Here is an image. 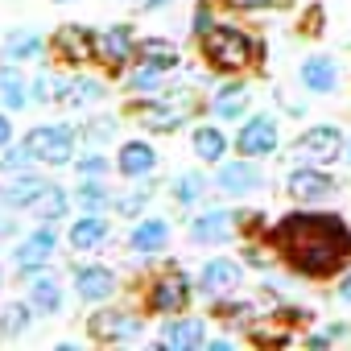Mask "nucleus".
<instances>
[{"mask_svg": "<svg viewBox=\"0 0 351 351\" xmlns=\"http://www.w3.org/2000/svg\"><path fill=\"white\" fill-rule=\"evenodd\" d=\"M277 248L289 256V265L306 277H326L335 273L347 252H351V232L339 215H318V211H298L285 215L273 232Z\"/></svg>", "mask_w": 351, "mask_h": 351, "instance_id": "f257e3e1", "label": "nucleus"}, {"mask_svg": "<svg viewBox=\"0 0 351 351\" xmlns=\"http://www.w3.org/2000/svg\"><path fill=\"white\" fill-rule=\"evenodd\" d=\"M199 50H203V58H207L215 71H244V66L252 62V54H256V46H252V38H248L244 29L219 25V21L199 38Z\"/></svg>", "mask_w": 351, "mask_h": 351, "instance_id": "f03ea898", "label": "nucleus"}, {"mask_svg": "<svg viewBox=\"0 0 351 351\" xmlns=\"http://www.w3.org/2000/svg\"><path fill=\"white\" fill-rule=\"evenodd\" d=\"M75 128L71 124H34L21 141H25V149L34 153V161L38 165H50V169H62V165H75Z\"/></svg>", "mask_w": 351, "mask_h": 351, "instance_id": "7ed1b4c3", "label": "nucleus"}, {"mask_svg": "<svg viewBox=\"0 0 351 351\" xmlns=\"http://www.w3.org/2000/svg\"><path fill=\"white\" fill-rule=\"evenodd\" d=\"M191 112H195V99L182 95V91H173V95H149L145 104L132 108L136 124L149 128V132H173L178 124H186Z\"/></svg>", "mask_w": 351, "mask_h": 351, "instance_id": "20e7f679", "label": "nucleus"}, {"mask_svg": "<svg viewBox=\"0 0 351 351\" xmlns=\"http://www.w3.org/2000/svg\"><path fill=\"white\" fill-rule=\"evenodd\" d=\"M54 256H58V232H54V223H42V219H38V228L17 240V248H13V269H17V277H25V273H34V269L54 265Z\"/></svg>", "mask_w": 351, "mask_h": 351, "instance_id": "39448f33", "label": "nucleus"}, {"mask_svg": "<svg viewBox=\"0 0 351 351\" xmlns=\"http://www.w3.org/2000/svg\"><path fill=\"white\" fill-rule=\"evenodd\" d=\"M50 46H54V54H58V62H62V66H87V62H95L99 34H95L91 25L66 21V25H58V29H54Z\"/></svg>", "mask_w": 351, "mask_h": 351, "instance_id": "423d86ee", "label": "nucleus"}, {"mask_svg": "<svg viewBox=\"0 0 351 351\" xmlns=\"http://www.w3.org/2000/svg\"><path fill=\"white\" fill-rule=\"evenodd\" d=\"M141 330H145V322L132 310H120V306H99L87 318V335L95 343H132V339H141Z\"/></svg>", "mask_w": 351, "mask_h": 351, "instance_id": "0eeeda50", "label": "nucleus"}, {"mask_svg": "<svg viewBox=\"0 0 351 351\" xmlns=\"http://www.w3.org/2000/svg\"><path fill=\"white\" fill-rule=\"evenodd\" d=\"M191 298H195V285L182 269H165L149 285V310L153 314H182L191 306Z\"/></svg>", "mask_w": 351, "mask_h": 351, "instance_id": "6e6552de", "label": "nucleus"}, {"mask_svg": "<svg viewBox=\"0 0 351 351\" xmlns=\"http://www.w3.org/2000/svg\"><path fill=\"white\" fill-rule=\"evenodd\" d=\"M215 186H219V195H228V199H248L252 191L265 186V173H261L256 157H244V153H240L236 161H219Z\"/></svg>", "mask_w": 351, "mask_h": 351, "instance_id": "1a4fd4ad", "label": "nucleus"}, {"mask_svg": "<svg viewBox=\"0 0 351 351\" xmlns=\"http://www.w3.org/2000/svg\"><path fill=\"white\" fill-rule=\"evenodd\" d=\"M343 149H347V145H343V132H339L335 124H314V128H306V132L298 136V145H293V153H298L302 165H330Z\"/></svg>", "mask_w": 351, "mask_h": 351, "instance_id": "9d476101", "label": "nucleus"}, {"mask_svg": "<svg viewBox=\"0 0 351 351\" xmlns=\"http://www.w3.org/2000/svg\"><path fill=\"white\" fill-rule=\"evenodd\" d=\"M71 285H75V298L83 306H104L120 289V281H116V273L108 265H75L71 269Z\"/></svg>", "mask_w": 351, "mask_h": 351, "instance_id": "9b49d317", "label": "nucleus"}, {"mask_svg": "<svg viewBox=\"0 0 351 351\" xmlns=\"http://www.w3.org/2000/svg\"><path fill=\"white\" fill-rule=\"evenodd\" d=\"M21 281H25V298L34 302V310H38V314H46V318L62 314V306H66V293H62V281H58L54 265H46V269H34V273H25Z\"/></svg>", "mask_w": 351, "mask_h": 351, "instance_id": "f8f14e48", "label": "nucleus"}, {"mask_svg": "<svg viewBox=\"0 0 351 351\" xmlns=\"http://www.w3.org/2000/svg\"><path fill=\"white\" fill-rule=\"evenodd\" d=\"M95 62H104L108 71H124L128 62H136V34L128 21H116L99 34V50H95Z\"/></svg>", "mask_w": 351, "mask_h": 351, "instance_id": "ddd939ff", "label": "nucleus"}, {"mask_svg": "<svg viewBox=\"0 0 351 351\" xmlns=\"http://www.w3.org/2000/svg\"><path fill=\"white\" fill-rule=\"evenodd\" d=\"M244 281V269L232 261V256H211L199 273V293H207L211 302H228Z\"/></svg>", "mask_w": 351, "mask_h": 351, "instance_id": "4468645a", "label": "nucleus"}, {"mask_svg": "<svg viewBox=\"0 0 351 351\" xmlns=\"http://www.w3.org/2000/svg\"><path fill=\"white\" fill-rule=\"evenodd\" d=\"M277 145H281V128L273 116H248L236 132V149L244 157H269Z\"/></svg>", "mask_w": 351, "mask_h": 351, "instance_id": "2eb2a0df", "label": "nucleus"}, {"mask_svg": "<svg viewBox=\"0 0 351 351\" xmlns=\"http://www.w3.org/2000/svg\"><path fill=\"white\" fill-rule=\"evenodd\" d=\"M46 191H50V178H46V173H38V169L13 173L9 186H0V207H9V211H29Z\"/></svg>", "mask_w": 351, "mask_h": 351, "instance_id": "dca6fc26", "label": "nucleus"}, {"mask_svg": "<svg viewBox=\"0 0 351 351\" xmlns=\"http://www.w3.org/2000/svg\"><path fill=\"white\" fill-rule=\"evenodd\" d=\"M157 347H169V351H195V347H207V322L203 318H173V322H161V335H157Z\"/></svg>", "mask_w": 351, "mask_h": 351, "instance_id": "f3484780", "label": "nucleus"}, {"mask_svg": "<svg viewBox=\"0 0 351 351\" xmlns=\"http://www.w3.org/2000/svg\"><path fill=\"white\" fill-rule=\"evenodd\" d=\"M285 191H289L298 203H326V199L335 195V182L326 178V173H322L318 165H298V169L289 173Z\"/></svg>", "mask_w": 351, "mask_h": 351, "instance_id": "a211bd4d", "label": "nucleus"}, {"mask_svg": "<svg viewBox=\"0 0 351 351\" xmlns=\"http://www.w3.org/2000/svg\"><path fill=\"white\" fill-rule=\"evenodd\" d=\"M232 236H236V215L223 211V207H211V211L191 219V240L195 244H228Z\"/></svg>", "mask_w": 351, "mask_h": 351, "instance_id": "6ab92c4d", "label": "nucleus"}, {"mask_svg": "<svg viewBox=\"0 0 351 351\" xmlns=\"http://www.w3.org/2000/svg\"><path fill=\"white\" fill-rule=\"evenodd\" d=\"M108 232H112V223L104 219V211H83V215L71 223L66 244H71L75 252H95V248H104Z\"/></svg>", "mask_w": 351, "mask_h": 351, "instance_id": "aec40b11", "label": "nucleus"}, {"mask_svg": "<svg viewBox=\"0 0 351 351\" xmlns=\"http://www.w3.org/2000/svg\"><path fill=\"white\" fill-rule=\"evenodd\" d=\"M165 244H169V223L161 215H141L128 232V248L141 252V256H157Z\"/></svg>", "mask_w": 351, "mask_h": 351, "instance_id": "412c9836", "label": "nucleus"}, {"mask_svg": "<svg viewBox=\"0 0 351 351\" xmlns=\"http://www.w3.org/2000/svg\"><path fill=\"white\" fill-rule=\"evenodd\" d=\"M116 169H120V178H149L157 169V149L149 141H124L116 153Z\"/></svg>", "mask_w": 351, "mask_h": 351, "instance_id": "4be33fe9", "label": "nucleus"}, {"mask_svg": "<svg viewBox=\"0 0 351 351\" xmlns=\"http://www.w3.org/2000/svg\"><path fill=\"white\" fill-rule=\"evenodd\" d=\"M42 54H46V38L34 34V29H9L5 42H0V58H5V62H17V66L38 62Z\"/></svg>", "mask_w": 351, "mask_h": 351, "instance_id": "5701e85b", "label": "nucleus"}, {"mask_svg": "<svg viewBox=\"0 0 351 351\" xmlns=\"http://www.w3.org/2000/svg\"><path fill=\"white\" fill-rule=\"evenodd\" d=\"M0 104H5L9 112H25L34 104V83L21 75L17 62H5L0 66Z\"/></svg>", "mask_w": 351, "mask_h": 351, "instance_id": "b1692460", "label": "nucleus"}, {"mask_svg": "<svg viewBox=\"0 0 351 351\" xmlns=\"http://www.w3.org/2000/svg\"><path fill=\"white\" fill-rule=\"evenodd\" d=\"M34 318H38V310H34L29 298L5 302V306H0V339H21V335L34 326Z\"/></svg>", "mask_w": 351, "mask_h": 351, "instance_id": "393cba45", "label": "nucleus"}, {"mask_svg": "<svg viewBox=\"0 0 351 351\" xmlns=\"http://www.w3.org/2000/svg\"><path fill=\"white\" fill-rule=\"evenodd\" d=\"M136 62H145V66H157V71H178L182 66V54H178V46L173 42H165V38H145V42H136Z\"/></svg>", "mask_w": 351, "mask_h": 351, "instance_id": "a878e982", "label": "nucleus"}, {"mask_svg": "<svg viewBox=\"0 0 351 351\" xmlns=\"http://www.w3.org/2000/svg\"><path fill=\"white\" fill-rule=\"evenodd\" d=\"M71 207H75V195H71L66 186H54V182H50V191L29 207V215L42 219V223H62V219L71 215Z\"/></svg>", "mask_w": 351, "mask_h": 351, "instance_id": "bb28decb", "label": "nucleus"}, {"mask_svg": "<svg viewBox=\"0 0 351 351\" xmlns=\"http://www.w3.org/2000/svg\"><path fill=\"white\" fill-rule=\"evenodd\" d=\"M298 75H302V87H306V91L326 95V91H335V83H339V62H335V58H306Z\"/></svg>", "mask_w": 351, "mask_h": 351, "instance_id": "cd10ccee", "label": "nucleus"}, {"mask_svg": "<svg viewBox=\"0 0 351 351\" xmlns=\"http://www.w3.org/2000/svg\"><path fill=\"white\" fill-rule=\"evenodd\" d=\"M248 104H252V95H248L244 83H228V87H219V91L211 95V112H215L219 120H240V116L248 112Z\"/></svg>", "mask_w": 351, "mask_h": 351, "instance_id": "c85d7f7f", "label": "nucleus"}, {"mask_svg": "<svg viewBox=\"0 0 351 351\" xmlns=\"http://www.w3.org/2000/svg\"><path fill=\"white\" fill-rule=\"evenodd\" d=\"M191 145H195V157L207 161V165H219V161L228 157V136H223L215 124H199L195 136H191Z\"/></svg>", "mask_w": 351, "mask_h": 351, "instance_id": "c756f323", "label": "nucleus"}, {"mask_svg": "<svg viewBox=\"0 0 351 351\" xmlns=\"http://www.w3.org/2000/svg\"><path fill=\"white\" fill-rule=\"evenodd\" d=\"M169 195H173V203H178V207H195V203L207 195V178H203V169H182L178 178H173Z\"/></svg>", "mask_w": 351, "mask_h": 351, "instance_id": "7c9ffc66", "label": "nucleus"}, {"mask_svg": "<svg viewBox=\"0 0 351 351\" xmlns=\"http://www.w3.org/2000/svg\"><path fill=\"white\" fill-rule=\"evenodd\" d=\"M75 195V207L79 211H108L116 199L108 195V186H104V178H79V186L71 191Z\"/></svg>", "mask_w": 351, "mask_h": 351, "instance_id": "2f4dec72", "label": "nucleus"}, {"mask_svg": "<svg viewBox=\"0 0 351 351\" xmlns=\"http://www.w3.org/2000/svg\"><path fill=\"white\" fill-rule=\"evenodd\" d=\"M71 95V79L62 71H38L34 79V104H58Z\"/></svg>", "mask_w": 351, "mask_h": 351, "instance_id": "473e14b6", "label": "nucleus"}, {"mask_svg": "<svg viewBox=\"0 0 351 351\" xmlns=\"http://www.w3.org/2000/svg\"><path fill=\"white\" fill-rule=\"evenodd\" d=\"M161 83H165V71H157V66H145V62H136V71L124 79V87H128L132 95H141V99H149V95H161Z\"/></svg>", "mask_w": 351, "mask_h": 351, "instance_id": "72a5a7b5", "label": "nucleus"}, {"mask_svg": "<svg viewBox=\"0 0 351 351\" xmlns=\"http://www.w3.org/2000/svg\"><path fill=\"white\" fill-rule=\"evenodd\" d=\"M104 95H108L104 79H91V75H75V79H71V95H66V104H75V108H91V104H99Z\"/></svg>", "mask_w": 351, "mask_h": 351, "instance_id": "f704fd0d", "label": "nucleus"}, {"mask_svg": "<svg viewBox=\"0 0 351 351\" xmlns=\"http://www.w3.org/2000/svg\"><path fill=\"white\" fill-rule=\"evenodd\" d=\"M149 199H153V191H145V186H136V191H128V195H120V199L112 203V211H116L120 219H141V211L149 207Z\"/></svg>", "mask_w": 351, "mask_h": 351, "instance_id": "c9c22d12", "label": "nucleus"}, {"mask_svg": "<svg viewBox=\"0 0 351 351\" xmlns=\"http://www.w3.org/2000/svg\"><path fill=\"white\" fill-rule=\"evenodd\" d=\"M38 161H34V153L25 149V141L21 145H5V157H0V173H25V169H34Z\"/></svg>", "mask_w": 351, "mask_h": 351, "instance_id": "e433bc0d", "label": "nucleus"}, {"mask_svg": "<svg viewBox=\"0 0 351 351\" xmlns=\"http://www.w3.org/2000/svg\"><path fill=\"white\" fill-rule=\"evenodd\" d=\"M108 169H116V161H108L104 153H79L75 157V173H79V178H108Z\"/></svg>", "mask_w": 351, "mask_h": 351, "instance_id": "4c0bfd02", "label": "nucleus"}, {"mask_svg": "<svg viewBox=\"0 0 351 351\" xmlns=\"http://www.w3.org/2000/svg\"><path fill=\"white\" fill-rule=\"evenodd\" d=\"M79 136L91 141V145H104V141L116 136V120H112V116H95V120H87V124L79 128Z\"/></svg>", "mask_w": 351, "mask_h": 351, "instance_id": "58836bf2", "label": "nucleus"}, {"mask_svg": "<svg viewBox=\"0 0 351 351\" xmlns=\"http://www.w3.org/2000/svg\"><path fill=\"white\" fill-rule=\"evenodd\" d=\"M343 335H347L343 326H330V330H322V335H310L306 343H310V347H330V343H339Z\"/></svg>", "mask_w": 351, "mask_h": 351, "instance_id": "ea45409f", "label": "nucleus"}, {"mask_svg": "<svg viewBox=\"0 0 351 351\" xmlns=\"http://www.w3.org/2000/svg\"><path fill=\"white\" fill-rule=\"evenodd\" d=\"M17 211H9V207H0V240H9V236H17V219H13Z\"/></svg>", "mask_w": 351, "mask_h": 351, "instance_id": "a19ab883", "label": "nucleus"}, {"mask_svg": "<svg viewBox=\"0 0 351 351\" xmlns=\"http://www.w3.org/2000/svg\"><path fill=\"white\" fill-rule=\"evenodd\" d=\"M211 25H215V17H211V9H207V5H199V9H195V34L203 38V34H207Z\"/></svg>", "mask_w": 351, "mask_h": 351, "instance_id": "79ce46f5", "label": "nucleus"}, {"mask_svg": "<svg viewBox=\"0 0 351 351\" xmlns=\"http://www.w3.org/2000/svg\"><path fill=\"white\" fill-rule=\"evenodd\" d=\"M5 145H13V120H9V108L0 112V149Z\"/></svg>", "mask_w": 351, "mask_h": 351, "instance_id": "37998d69", "label": "nucleus"}, {"mask_svg": "<svg viewBox=\"0 0 351 351\" xmlns=\"http://www.w3.org/2000/svg\"><path fill=\"white\" fill-rule=\"evenodd\" d=\"M223 5H232V9H244V13H248V9H269L273 0H223Z\"/></svg>", "mask_w": 351, "mask_h": 351, "instance_id": "c03bdc74", "label": "nucleus"}, {"mask_svg": "<svg viewBox=\"0 0 351 351\" xmlns=\"http://www.w3.org/2000/svg\"><path fill=\"white\" fill-rule=\"evenodd\" d=\"M339 302H343V306H351V273L339 281Z\"/></svg>", "mask_w": 351, "mask_h": 351, "instance_id": "a18cd8bd", "label": "nucleus"}, {"mask_svg": "<svg viewBox=\"0 0 351 351\" xmlns=\"http://www.w3.org/2000/svg\"><path fill=\"white\" fill-rule=\"evenodd\" d=\"M207 347L211 351H228V347H236V339H207Z\"/></svg>", "mask_w": 351, "mask_h": 351, "instance_id": "49530a36", "label": "nucleus"}, {"mask_svg": "<svg viewBox=\"0 0 351 351\" xmlns=\"http://www.w3.org/2000/svg\"><path fill=\"white\" fill-rule=\"evenodd\" d=\"M141 9H165V5H173V0H136Z\"/></svg>", "mask_w": 351, "mask_h": 351, "instance_id": "de8ad7c7", "label": "nucleus"}, {"mask_svg": "<svg viewBox=\"0 0 351 351\" xmlns=\"http://www.w3.org/2000/svg\"><path fill=\"white\" fill-rule=\"evenodd\" d=\"M343 153H347V161H351V141H347V149H343Z\"/></svg>", "mask_w": 351, "mask_h": 351, "instance_id": "09e8293b", "label": "nucleus"}, {"mask_svg": "<svg viewBox=\"0 0 351 351\" xmlns=\"http://www.w3.org/2000/svg\"><path fill=\"white\" fill-rule=\"evenodd\" d=\"M54 5H75V0H54Z\"/></svg>", "mask_w": 351, "mask_h": 351, "instance_id": "8fccbe9b", "label": "nucleus"}, {"mask_svg": "<svg viewBox=\"0 0 351 351\" xmlns=\"http://www.w3.org/2000/svg\"><path fill=\"white\" fill-rule=\"evenodd\" d=\"M0 285H5V273H0Z\"/></svg>", "mask_w": 351, "mask_h": 351, "instance_id": "3c124183", "label": "nucleus"}]
</instances>
